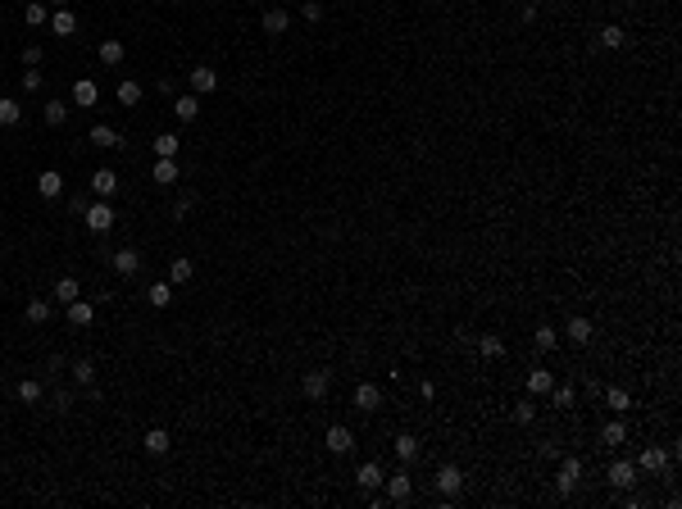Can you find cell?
<instances>
[{
  "instance_id": "cell-7",
  "label": "cell",
  "mask_w": 682,
  "mask_h": 509,
  "mask_svg": "<svg viewBox=\"0 0 682 509\" xmlns=\"http://www.w3.org/2000/svg\"><path fill=\"white\" fill-rule=\"evenodd\" d=\"M328 387H332V378H328L323 369H314V373H305V382H301V391H305V401H323L328 396Z\"/></svg>"
},
{
  "instance_id": "cell-28",
  "label": "cell",
  "mask_w": 682,
  "mask_h": 509,
  "mask_svg": "<svg viewBox=\"0 0 682 509\" xmlns=\"http://www.w3.org/2000/svg\"><path fill=\"white\" fill-rule=\"evenodd\" d=\"M477 355H482V359H500V355H505V341H500L496 332H487L482 341H477Z\"/></svg>"
},
{
  "instance_id": "cell-31",
  "label": "cell",
  "mask_w": 682,
  "mask_h": 509,
  "mask_svg": "<svg viewBox=\"0 0 682 509\" xmlns=\"http://www.w3.org/2000/svg\"><path fill=\"white\" fill-rule=\"evenodd\" d=\"M41 396H46V387H41L37 378H23V382H19V401H23V405H37Z\"/></svg>"
},
{
  "instance_id": "cell-24",
  "label": "cell",
  "mask_w": 682,
  "mask_h": 509,
  "mask_svg": "<svg viewBox=\"0 0 682 509\" xmlns=\"http://www.w3.org/2000/svg\"><path fill=\"white\" fill-rule=\"evenodd\" d=\"M419 450H423V445H419V436H396V459H401V464H414V459H419Z\"/></svg>"
},
{
  "instance_id": "cell-32",
  "label": "cell",
  "mask_w": 682,
  "mask_h": 509,
  "mask_svg": "<svg viewBox=\"0 0 682 509\" xmlns=\"http://www.w3.org/2000/svg\"><path fill=\"white\" fill-rule=\"evenodd\" d=\"M46 123H50V128H64L68 123V105L64 100H46Z\"/></svg>"
},
{
  "instance_id": "cell-21",
  "label": "cell",
  "mask_w": 682,
  "mask_h": 509,
  "mask_svg": "<svg viewBox=\"0 0 682 509\" xmlns=\"http://www.w3.org/2000/svg\"><path fill=\"white\" fill-rule=\"evenodd\" d=\"M600 441L609 445V450H618V445L628 441V423L623 419H614V423H605V432H600Z\"/></svg>"
},
{
  "instance_id": "cell-35",
  "label": "cell",
  "mask_w": 682,
  "mask_h": 509,
  "mask_svg": "<svg viewBox=\"0 0 682 509\" xmlns=\"http://www.w3.org/2000/svg\"><path fill=\"white\" fill-rule=\"evenodd\" d=\"M91 141H96V146H105V151H114L123 137H119L114 128H105V123H96V128H91Z\"/></svg>"
},
{
  "instance_id": "cell-30",
  "label": "cell",
  "mask_w": 682,
  "mask_h": 509,
  "mask_svg": "<svg viewBox=\"0 0 682 509\" xmlns=\"http://www.w3.org/2000/svg\"><path fill=\"white\" fill-rule=\"evenodd\" d=\"M77 291H82V287H77V278H59V282H55V300H59V305H68V300H77Z\"/></svg>"
},
{
  "instance_id": "cell-45",
  "label": "cell",
  "mask_w": 682,
  "mask_h": 509,
  "mask_svg": "<svg viewBox=\"0 0 682 509\" xmlns=\"http://www.w3.org/2000/svg\"><path fill=\"white\" fill-rule=\"evenodd\" d=\"M551 401L560 405V410H569V405H574V387H551Z\"/></svg>"
},
{
  "instance_id": "cell-19",
  "label": "cell",
  "mask_w": 682,
  "mask_h": 509,
  "mask_svg": "<svg viewBox=\"0 0 682 509\" xmlns=\"http://www.w3.org/2000/svg\"><path fill=\"white\" fill-rule=\"evenodd\" d=\"M191 278H196V264L187 260V255H182V260H173V264H169V282H173V287H187Z\"/></svg>"
},
{
  "instance_id": "cell-13",
  "label": "cell",
  "mask_w": 682,
  "mask_h": 509,
  "mask_svg": "<svg viewBox=\"0 0 682 509\" xmlns=\"http://www.w3.org/2000/svg\"><path fill=\"white\" fill-rule=\"evenodd\" d=\"M350 445H355V432H350V428H341V423L328 428V450H332V455H350Z\"/></svg>"
},
{
  "instance_id": "cell-25",
  "label": "cell",
  "mask_w": 682,
  "mask_h": 509,
  "mask_svg": "<svg viewBox=\"0 0 682 509\" xmlns=\"http://www.w3.org/2000/svg\"><path fill=\"white\" fill-rule=\"evenodd\" d=\"M551 387H555L551 369H532L528 373V391H532V396H551Z\"/></svg>"
},
{
  "instance_id": "cell-5",
  "label": "cell",
  "mask_w": 682,
  "mask_h": 509,
  "mask_svg": "<svg viewBox=\"0 0 682 509\" xmlns=\"http://www.w3.org/2000/svg\"><path fill=\"white\" fill-rule=\"evenodd\" d=\"M82 218H87V228H91V232H109V228H114V209H109V200H96V205H87V214H82Z\"/></svg>"
},
{
  "instance_id": "cell-33",
  "label": "cell",
  "mask_w": 682,
  "mask_h": 509,
  "mask_svg": "<svg viewBox=\"0 0 682 509\" xmlns=\"http://www.w3.org/2000/svg\"><path fill=\"white\" fill-rule=\"evenodd\" d=\"M96 96H100V91H96V82H91V77H82V82L73 87V100H77L82 109H87V105H96Z\"/></svg>"
},
{
  "instance_id": "cell-48",
  "label": "cell",
  "mask_w": 682,
  "mask_h": 509,
  "mask_svg": "<svg viewBox=\"0 0 682 509\" xmlns=\"http://www.w3.org/2000/svg\"><path fill=\"white\" fill-rule=\"evenodd\" d=\"M191 205H196V195H182V200L173 205V214H178V218H187V214H191Z\"/></svg>"
},
{
  "instance_id": "cell-47",
  "label": "cell",
  "mask_w": 682,
  "mask_h": 509,
  "mask_svg": "<svg viewBox=\"0 0 682 509\" xmlns=\"http://www.w3.org/2000/svg\"><path fill=\"white\" fill-rule=\"evenodd\" d=\"M41 82H46V77L37 73V68H28V73H23V91H37V87H41Z\"/></svg>"
},
{
  "instance_id": "cell-4",
  "label": "cell",
  "mask_w": 682,
  "mask_h": 509,
  "mask_svg": "<svg viewBox=\"0 0 682 509\" xmlns=\"http://www.w3.org/2000/svg\"><path fill=\"white\" fill-rule=\"evenodd\" d=\"M578 473H582V459H564L560 464V473H555V487H560V496H574V487H578Z\"/></svg>"
},
{
  "instance_id": "cell-22",
  "label": "cell",
  "mask_w": 682,
  "mask_h": 509,
  "mask_svg": "<svg viewBox=\"0 0 682 509\" xmlns=\"http://www.w3.org/2000/svg\"><path fill=\"white\" fill-rule=\"evenodd\" d=\"M287 28H292V14H287V10H269V14H264V32H269V37H282Z\"/></svg>"
},
{
  "instance_id": "cell-17",
  "label": "cell",
  "mask_w": 682,
  "mask_h": 509,
  "mask_svg": "<svg viewBox=\"0 0 682 509\" xmlns=\"http://www.w3.org/2000/svg\"><path fill=\"white\" fill-rule=\"evenodd\" d=\"M178 151H182V137H173V132H160V137H155V155H160V160H178Z\"/></svg>"
},
{
  "instance_id": "cell-44",
  "label": "cell",
  "mask_w": 682,
  "mask_h": 509,
  "mask_svg": "<svg viewBox=\"0 0 682 509\" xmlns=\"http://www.w3.org/2000/svg\"><path fill=\"white\" fill-rule=\"evenodd\" d=\"M50 405H55V414H68V410H73V391H55Z\"/></svg>"
},
{
  "instance_id": "cell-9",
  "label": "cell",
  "mask_w": 682,
  "mask_h": 509,
  "mask_svg": "<svg viewBox=\"0 0 682 509\" xmlns=\"http://www.w3.org/2000/svg\"><path fill=\"white\" fill-rule=\"evenodd\" d=\"M37 191H41L46 200L64 195V173H59V169H46V173H37Z\"/></svg>"
},
{
  "instance_id": "cell-16",
  "label": "cell",
  "mask_w": 682,
  "mask_h": 509,
  "mask_svg": "<svg viewBox=\"0 0 682 509\" xmlns=\"http://www.w3.org/2000/svg\"><path fill=\"white\" fill-rule=\"evenodd\" d=\"M173 114H178L182 123L200 119V96H196V91H191V96H178V100H173Z\"/></svg>"
},
{
  "instance_id": "cell-38",
  "label": "cell",
  "mask_w": 682,
  "mask_h": 509,
  "mask_svg": "<svg viewBox=\"0 0 682 509\" xmlns=\"http://www.w3.org/2000/svg\"><path fill=\"white\" fill-rule=\"evenodd\" d=\"M28 323H50V300H28Z\"/></svg>"
},
{
  "instance_id": "cell-14",
  "label": "cell",
  "mask_w": 682,
  "mask_h": 509,
  "mask_svg": "<svg viewBox=\"0 0 682 509\" xmlns=\"http://www.w3.org/2000/svg\"><path fill=\"white\" fill-rule=\"evenodd\" d=\"M64 309H68V323L73 327H91V318H96V305H87V300H68Z\"/></svg>"
},
{
  "instance_id": "cell-15",
  "label": "cell",
  "mask_w": 682,
  "mask_h": 509,
  "mask_svg": "<svg viewBox=\"0 0 682 509\" xmlns=\"http://www.w3.org/2000/svg\"><path fill=\"white\" fill-rule=\"evenodd\" d=\"M382 477H387V473H382L378 464H364V468L355 473V487H359V491H378V487H382Z\"/></svg>"
},
{
  "instance_id": "cell-39",
  "label": "cell",
  "mask_w": 682,
  "mask_h": 509,
  "mask_svg": "<svg viewBox=\"0 0 682 509\" xmlns=\"http://www.w3.org/2000/svg\"><path fill=\"white\" fill-rule=\"evenodd\" d=\"M73 382L91 387V382H96V364H91V359H77V364H73Z\"/></svg>"
},
{
  "instance_id": "cell-3",
  "label": "cell",
  "mask_w": 682,
  "mask_h": 509,
  "mask_svg": "<svg viewBox=\"0 0 682 509\" xmlns=\"http://www.w3.org/2000/svg\"><path fill=\"white\" fill-rule=\"evenodd\" d=\"M637 468H646V473H669V468H673V455H669V450H660V445H646V450H641V459H637Z\"/></svg>"
},
{
  "instance_id": "cell-2",
  "label": "cell",
  "mask_w": 682,
  "mask_h": 509,
  "mask_svg": "<svg viewBox=\"0 0 682 509\" xmlns=\"http://www.w3.org/2000/svg\"><path fill=\"white\" fill-rule=\"evenodd\" d=\"M609 487H614V491H632V487H637V464L614 459V464H609Z\"/></svg>"
},
{
  "instance_id": "cell-49",
  "label": "cell",
  "mask_w": 682,
  "mask_h": 509,
  "mask_svg": "<svg viewBox=\"0 0 682 509\" xmlns=\"http://www.w3.org/2000/svg\"><path fill=\"white\" fill-rule=\"evenodd\" d=\"M542 459H560V441H542Z\"/></svg>"
},
{
  "instance_id": "cell-18",
  "label": "cell",
  "mask_w": 682,
  "mask_h": 509,
  "mask_svg": "<svg viewBox=\"0 0 682 509\" xmlns=\"http://www.w3.org/2000/svg\"><path fill=\"white\" fill-rule=\"evenodd\" d=\"M169 445H173V436L164 432V428H151V432H146V455H169Z\"/></svg>"
},
{
  "instance_id": "cell-20",
  "label": "cell",
  "mask_w": 682,
  "mask_h": 509,
  "mask_svg": "<svg viewBox=\"0 0 682 509\" xmlns=\"http://www.w3.org/2000/svg\"><path fill=\"white\" fill-rule=\"evenodd\" d=\"M100 64H109V68H114V64H123V55H128V50H123V41H119V37H109V41H100Z\"/></svg>"
},
{
  "instance_id": "cell-40",
  "label": "cell",
  "mask_w": 682,
  "mask_h": 509,
  "mask_svg": "<svg viewBox=\"0 0 682 509\" xmlns=\"http://www.w3.org/2000/svg\"><path fill=\"white\" fill-rule=\"evenodd\" d=\"M532 419H537V405H532V401H519V405H514V423H519V428H528Z\"/></svg>"
},
{
  "instance_id": "cell-42",
  "label": "cell",
  "mask_w": 682,
  "mask_h": 509,
  "mask_svg": "<svg viewBox=\"0 0 682 509\" xmlns=\"http://www.w3.org/2000/svg\"><path fill=\"white\" fill-rule=\"evenodd\" d=\"M532 341H537L542 350H555V346H560V332H555V327H537V336H532Z\"/></svg>"
},
{
  "instance_id": "cell-46",
  "label": "cell",
  "mask_w": 682,
  "mask_h": 509,
  "mask_svg": "<svg viewBox=\"0 0 682 509\" xmlns=\"http://www.w3.org/2000/svg\"><path fill=\"white\" fill-rule=\"evenodd\" d=\"M301 14H305L310 23H319V19H323V5H319V0H305V5H301Z\"/></svg>"
},
{
  "instance_id": "cell-1",
  "label": "cell",
  "mask_w": 682,
  "mask_h": 509,
  "mask_svg": "<svg viewBox=\"0 0 682 509\" xmlns=\"http://www.w3.org/2000/svg\"><path fill=\"white\" fill-rule=\"evenodd\" d=\"M437 491H442L446 500H455L460 491H464V473H460V464H442L437 468Z\"/></svg>"
},
{
  "instance_id": "cell-37",
  "label": "cell",
  "mask_w": 682,
  "mask_h": 509,
  "mask_svg": "<svg viewBox=\"0 0 682 509\" xmlns=\"http://www.w3.org/2000/svg\"><path fill=\"white\" fill-rule=\"evenodd\" d=\"M146 296H151V305H155V309H164V305L173 300V282H155V287H151Z\"/></svg>"
},
{
  "instance_id": "cell-10",
  "label": "cell",
  "mask_w": 682,
  "mask_h": 509,
  "mask_svg": "<svg viewBox=\"0 0 682 509\" xmlns=\"http://www.w3.org/2000/svg\"><path fill=\"white\" fill-rule=\"evenodd\" d=\"M91 191H96L100 200H109V195L119 191V173H114V169H96V173H91Z\"/></svg>"
},
{
  "instance_id": "cell-50",
  "label": "cell",
  "mask_w": 682,
  "mask_h": 509,
  "mask_svg": "<svg viewBox=\"0 0 682 509\" xmlns=\"http://www.w3.org/2000/svg\"><path fill=\"white\" fill-rule=\"evenodd\" d=\"M23 59H28V68H37V64H41V50H37V46H28V50H23Z\"/></svg>"
},
{
  "instance_id": "cell-36",
  "label": "cell",
  "mask_w": 682,
  "mask_h": 509,
  "mask_svg": "<svg viewBox=\"0 0 682 509\" xmlns=\"http://www.w3.org/2000/svg\"><path fill=\"white\" fill-rule=\"evenodd\" d=\"M23 119V105L19 100H0V128H14Z\"/></svg>"
},
{
  "instance_id": "cell-12",
  "label": "cell",
  "mask_w": 682,
  "mask_h": 509,
  "mask_svg": "<svg viewBox=\"0 0 682 509\" xmlns=\"http://www.w3.org/2000/svg\"><path fill=\"white\" fill-rule=\"evenodd\" d=\"M109 264H114V273H119V278H132V273L141 269V255H137L132 246H123V250H114V260H109Z\"/></svg>"
},
{
  "instance_id": "cell-27",
  "label": "cell",
  "mask_w": 682,
  "mask_h": 509,
  "mask_svg": "<svg viewBox=\"0 0 682 509\" xmlns=\"http://www.w3.org/2000/svg\"><path fill=\"white\" fill-rule=\"evenodd\" d=\"M178 177H182V169H178V160H160V164H155V182H160V186L178 182Z\"/></svg>"
},
{
  "instance_id": "cell-26",
  "label": "cell",
  "mask_w": 682,
  "mask_h": 509,
  "mask_svg": "<svg viewBox=\"0 0 682 509\" xmlns=\"http://www.w3.org/2000/svg\"><path fill=\"white\" fill-rule=\"evenodd\" d=\"M600 396H605V405H609V410H614V414L632 410V396H628V391H623V387H605V391H600Z\"/></svg>"
},
{
  "instance_id": "cell-34",
  "label": "cell",
  "mask_w": 682,
  "mask_h": 509,
  "mask_svg": "<svg viewBox=\"0 0 682 509\" xmlns=\"http://www.w3.org/2000/svg\"><path fill=\"white\" fill-rule=\"evenodd\" d=\"M50 28H55V32H59V37H68V32H73V28H77V19H73V10H68V5H64V10H55V19H50Z\"/></svg>"
},
{
  "instance_id": "cell-51",
  "label": "cell",
  "mask_w": 682,
  "mask_h": 509,
  "mask_svg": "<svg viewBox=\"0 0 682 509\" xmlns=\"http://www.w3.org/2000/svg\"><path fill=\"white\" fill-rule=\"evenodd\" d=\"M55 5H59V10H64V5H68V0H55Z\"/></svg>"
},
{
  "instance_id": "cell-43",
  "label": "cell",
  "mask_w": 682,
  "mask_h": 509,
  "mask_svg": "<svg viewBox=\"0 0 682 509\" xmlns=\"http://www.w3.org/2000/svg\"><path fill=\"white\" fill-rule=\"evenodd\" d=\"M23 19L32 23V28H41V23H46V19H50V14H46V5H41V0H32V5H28V10H23Z\"/></svg>"
},
{
  "instance_id": "cell-6",
  "label": "cell",
  "mask_w": 682,
  "mask_h": 509,
  "mask_svg": "<svg viewBox=\"0 0 682 509\" xmlns=\"http://www.w3.org/2000/svg\"><path fill=\"white\" fill-rule=\"evenodd\" d=\"M382 482H387V500H396V505H405V500L414 496V482H410V473H391V477H382Z\"/></svg>"
},
{
  "instance_id": "cell-23",
  "label": "cell",
  "mask_w": 682,
  "mask_h": 509,
  "mask_svg": "<svg viewBox=\"0 0 682 509\" xmlns=\"http://www.w3.org/2000/svg\"><path fill=\"white\" fill-rule=\"evenodd\" d=\"M591 332H596V323L591 318H569V341H578V346H587V341H591Z\"/></svg>"
},
{
  "instance_id": "cell-29",
  "label": "cell",
  "mask_w": 682,
  "mask_h": 509,
  "mask_svg": "<svg viewBox=\"0 0 682 509\" xmlns=\"http://www.w3.org/2000/svg\"><path fill=\"white\" fill-rule=\"evenodd\" d=\"M600 46H605V50H623V46H628V32H623L618 23H609L605 32H600Z\"/></svg>"
},
{
  "instance_id": "cell-8",
  "label": "cell",
  "mask_w": 682,
  "mask_h": 509,
  "mask_svg": "<svg viewBox=\"0 0 682 509\" xmlns=\"http://www.w3.org/2000/svg\"><path fill=\"white\" fill-rule=\"evenodd\" d=\"M191 91L196 96H209V91H218V73L209 64H196L191 68Z\"/></svg>"
},
{
  "instance_id": "cell-11",
  "label": "cell",
  "mask_w": 682,
  "mask_h": 509,
  "mask_svg": "<svg viewBox=\"0 0 682 509\" xmlns=\"http://www.w3.org/2000/svg\"><path fill=\"white\" fill-rule=\"evenodd\" d=\"M378 405H382V391L373 387V382H359V387H355V410L359 414H373Z\"/></svg>"
},
{
  "instance_id": "cell-41",
  "label": "cell",
  "mask_w": 682,
  "mask_h": 509,
  "mask_svg": "<svg viewBox=\"0 0 682 509\" xmlns=\"http://www.w3.org/2000/svg\"><path fill=\"white\" fill-rule=\"evenodd\" d=\"M119 105H141V82H123L119 87Z\"/></svg>"
}]
</instances>
